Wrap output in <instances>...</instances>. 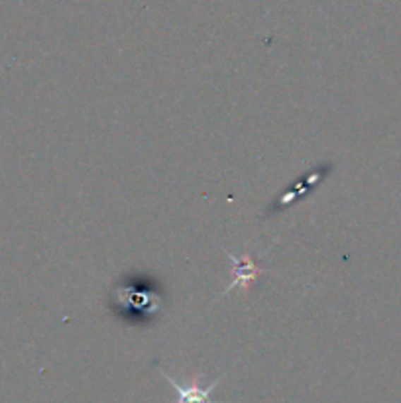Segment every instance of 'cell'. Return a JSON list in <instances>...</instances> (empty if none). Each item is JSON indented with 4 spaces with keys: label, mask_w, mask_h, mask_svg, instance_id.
<instances>
[{
    "label": "cell",
    "mask_w": 401,
    "mask_h": 403,
    "mask_svg": "<svg viewBox=\"0 0 401 403\" xmlns=\"http://www.w3.org/2000/svg\"><path fill=\"white\" fill-rule=\"evenodd\" d=\"M160 374L167 380V384L174 387L175 392H177V402L175 403H225V402H215L210 395L213 392L217 390V385L225 380L227 374H222L219 376L215 382H210L209 385H203L200 384V374H193L189 380H185V382H177L175 378H172L169 374H165L164 370L160 368Z\"/></svg>",
    "instance_id": "1"
},
{
    "label": "cell",
    "mask_w": 401,
    "mask_h": 403,
    "mask_svg": "<svg viewBox=\"0 0 401 403\" xmlns=\"http://www.w3.org/2000/svg\"><path fill=\"white\" fill-rule=\"evenodd\" d=\"M227 256L230 260V264H232V282L225 289V295L228 291H232V289H240L242 294H246L248 289H250V285L254 284L256 277L265 274L264 267L258 266L254 260H252V256H248V254L234 256V254L227 252Z\"/></svg>",
    "instance_id": "2"
},
{
    "label": "cell",
    "mask_w": 401,
    "mask_h": 403,
    "mask_svg": "<svg viewBox=\"0 0 401 403\" xmlns=\"http://www.w3.org/2000/svg\"><path fill=\"white\" fill-rule=\"evenodd\" d=\"M321 179H323V174H309V175H305V179L303 181H299L297 184V191L293 189V191H289V193H285L282 197V201L277 199V205H280V209H283L285 205H289V203H293L295 199H299V197H303L305 193L309 191V185H313V184H319Z\"/></svg>",
    "instance_id": "3"
},
{
    "label": "cell",
    "mask_w": 401,
    "mask_h": 403,
    "mask_svg": "<svg viewBox=\"0 0 401 403\" xmlns=\"http://www.w3.org/2000/svg\"><path fill=\"white\" fill-rule=\"evenodd\" d=\"M120 299H124L126 305H136V307H148L150 311H154L155 309V297L152 299V295L150 294H142V291H138L136 287H128L126 291H122V295H119Z\"/></svg>",
    "instance_id": "4"
}]
</instances>
